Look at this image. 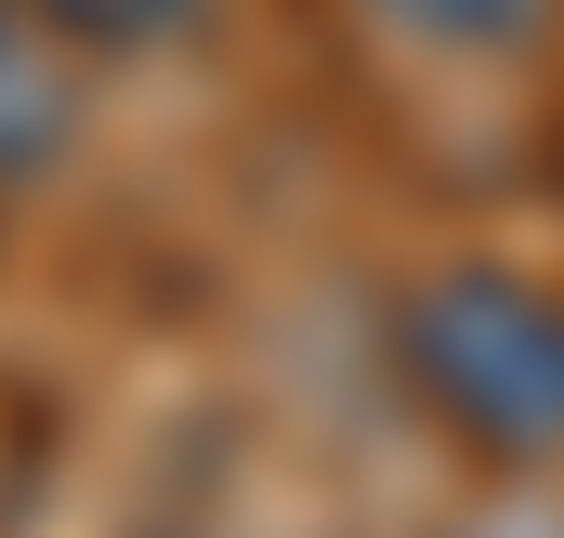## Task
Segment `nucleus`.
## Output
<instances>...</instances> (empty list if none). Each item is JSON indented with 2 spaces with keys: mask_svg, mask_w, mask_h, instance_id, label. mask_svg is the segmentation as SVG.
I'll return each instance as SVG.
<instances>
[{
  "mask_svg": "<svg viewBox=\"0 0 564 538\" xmlns=\"http://www.w3.org/2000/svg\"><path fill=\"white\" fill-rule=\"evenodd\" d=\"M158 538H302V526H263V513H184V526H158Z\"/></svg>",
  "mask_w": 564,
  "mask_h": 538,
  "instance_id": "obj_5",
  "label": "nucleus"
},
{
  "mask_svg": "<svg viewBox=\"0 0 564 538\" xmlns=\"http://www.w3.org/2000/svg\"><path fill=\"white\" fill-rule=\"evenodd\" d=\"M79 132V79H66V40L26 13V0H0V171H53Z\"/></svg>",
  "mask_w": 564,
  "mask_h": 538,
  "instance_id": "obj_2",
  "label": "nucleus"
},
{
  "mask_svg": "<svg viewBox=\"0 0 564 538\" xmlns=\"http://www.w3.org/2000/svg\"><path fill=\"white\" fill-rule=\"evenodd\" d=\"M368 13L433 40V53H525V40H552L564 0H368Z\"/></svg>",
  "mask_w": 564,
  "mask_h": 538,
  "instance_id": "obj_3",
  "label": "nucleus"
},
{
  "mask_svg": "<svg viewBox=\"0 0 564 538\" xmlns=\"http://www.w3.org/2000/svg\"><path fill=\"white\" fill-rule=\"evenodd\" d=\"M394 381L473 460H564V289L512 263H433L394 302Z\"/></svg>",
  "mask_w": 564,
  "mask_h": 538,
  "instance_id": "obj_1",
  "label": "nucleus"
},
{
  "mask_svg": "<svg viewBox=\"0 0 564 538\" xmlns=\"http://www.w3.org/2000/svg\"><path fill=\"white\" fill-rule=\"evenodd\" d=\"M66 53H158V40H184L197 26V0H26Z\"/></svg>",
  "mask_w": 564,
  "mask_h": 538,
  "instance_id": "obj_4",
  "label": "nucleus"
}]
</instances>
